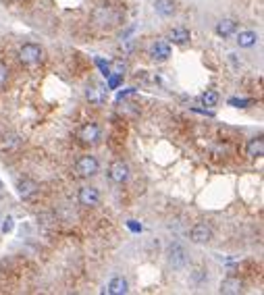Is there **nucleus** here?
I'll return each mask as SVG.
<instances>
[{
    "mask_svg": "<svg viewBox=\"0 0 264 295\" xmlns=\"http://www.w3.org/2000/svg\"><path fill=\"white\" fill-rule=\"evenodd\" d=\"M167 262H169V266L170 268H175V270H181L188 266V262H189V256H188V250L181 245V243H170L169 245V250H167Z\"/></svg>",
    "mask_w": 264,
    "mask_h": 295,
    "instance_id": "obj_1",
    "label": "nucleus"
},
{
    "mask_svg": "<svg viewBox=\"0 0 264 295\" xmlns=\"http://www.w3.org/2000/svg\"><path fill=\"white\" fill-rule=\"evenodd\" d=\"M75 170L79 173V177H94V175H98V170H100V162L96 160V156L85 154V156H81L79 160L75 162Z\"/></svg>",
    "mask_w": 264,
    "mask_h": 295,
    "instance_id": "obj_2",
    "label": "nucleus"
},
{
    "mask_svg": "<svg viewBox=\"0 0 264 295\" xmlns=\"http://www.w3.org/2000/svg\"><path fill=\"white\" fill-rule=\"evenodd\" d=\"M42 56H44V52H42V48L38 44L27 42V44H23L21 48H19V58H21V63H25V65L40 63Z\"/></svg>",
    "mask_w": 264,
    "mask_h": 295,
    "instance_id": "obj_3",
    "label": "nucleus"
},
{
    "mask_svg": "<svg viewBox=\"0 0 264 295\" xmlns=\"http://www.w3.org/2000/svg\"><path fill=\"white\" fill-rule=\"evenodd\" d=\"M77 202H79V206H83V208H94L100 204V191L96 187H92V185H85V187L79 189Z\"/></svg>",
    "mask_w": 264,
    "mask_h": 295,
    "instance_id": "obj_4",
    "label": "nucleus"
},
{
    "mask_svg": "<svg viewBox=\"0 0 264 295\" xmlns=\"http://www.w3.org/2000/svg\"><path fill=\"white\" fill-rule=\"evenodd\" d=\"M108 177H111V181L116 183V185H123L127 179H129V166L127 162L123 160H114L111 168H108Z\"/></svg>",
    "mask_w": 264,
    "mask_h": 295,
    "instance_id": "obj_5",
    "label": "nucleus"
},
{
    "mask_svg": "<svg viewBox=\"0 0 264 295\" xmlns=\"http://www.w3.org/2000/svg\"><path fill=\"white\" fill-rule=\"evenodd\" d=\"M189 239L193 243H208L212 239V229L206 222H196L189 231Z\"/></svg>",
    "mask_w": 264,
    "mask_h": 295,
    "instance_id": "obj_6",
    "label": "nucleus"
},
{
    "mask_svg": "<svg viewBox=\"0 0 264 295\" xmlns=\"http://www.w3.org/2000/svg\"><path fill=\"white\" fill-rule=\"evenodd\" d=\"M150 54H152L154 60H167L170 56V44L167 40H156L152 44Z\"/></svg>",
    "mask_w": 264,
    "mask_h": 295,
    "instance_id": "obj_7",
    "label": "nucleus"
},
{
    "mask_svg": "<svg viewBox=\"0 0 264 295\" xmlns=\"http://www.w3.org/2000/svg\"><path fill=\"white\" fill-rule=\"evenodd\" d=\"M214 32L219 37H231L233 34L237 32V21L235 19H221L219 23H216Z\"/></svg>",
    "mask_w": 264,
    "mask_h": 295,
    "instance_id": "obj_8",
    "label": "nucleus"
},
{
    "mask_svg": "<svg viewBox=\"0 0 264 295\" xmlns=\"http://www.w3.org/2000/svg\"><path fill=\"white\" fill-rule=\"evenodd\" d=\"M100 135H102V131H100L98 123H88V125L81 129V139H83L85 144H96V142H100Z\"/></svg>",
    "mask_w": 264,
    "mask_h": 295,
    "instance_id": "obj_9",
    "label": "nucleus"
},
{
    "mask_svg": "<svg viewBox=\"0 0 264 295\" xmlns=\"http://www.w3.org/2000/svg\"><path fill=\"white\" fill-rule=\"evenodd\" d=\"M17 189H19V196L23 200H32L38 196V191H40V187H38V183L32 181V179H23L19 185H17Z\"/></svg>",
    "mask_w": 264,
    "mask_h": 295,
    "instance_id": "obj_10",
    "label": "nucleus"
},
{
    "mask_svg": "<svg viewBox=\"0 0 264 295\" xmlns=\"http://www.w3.org/2000/svg\"><path fill=\"white\" fill-rule=\"evenodd\" d=\"M154 11H156V15H160L162 19H169L177 13V6H175L173 0H156V2H154Z\"/></svg>",
    "mask_w": 264,
    "mask_h": 295,
    "instance_id": "obj_11",
    "label": "nucleus"
},
{
    "mask_svg": "<svg viewBox=\"0 0 264 295\" xmlns=\"http://www.w3.org/2000/svg\"><path fill=\"white\" fill-rule=\"evenodd\" d=\"M242 281L235 277H229V278H225V281L221 283V293L225 295H237V293H242Z\"/></svg>",
    "mask_w": 264,
    "mask_h": 295,
    "instance_id": "obj_12",
    "label": "nucleus"
},
{
    "mask_svg": "<svg viewBox=\"0 0 264 295\" xmlns=\"http://www.w3.org/2000/svg\"><path fill=\"white\" fill-rule=\"evenodd\" d=\"M127 291H129V283L123 277H114L106 287V293H113V295H125Z\"/></svg>",
    "mask_w": 264,
    "mask_h": 295,
    "instance_id": "obj_13",
    "label": "nucleus"
},
{
    "mask_svg": "<svg viewBox=\"0 0 264 295\" xmlns=\"http://www.w3.org/2000/svg\"><path fill=\"white\" fill-rule=\"evenodd\" d=\"M169 40L173 42V44H188L191 40V34H189V29H185V27H173L170 29V34H169Z\"/></svg>",
    "mask_w": 264,
    "mask_h": 295,
    "instance_id": "obj_14",
    "label": "nucleus"
},
{
    "mask_svg": "<svg viewBox=\"0 0 264 295\" xmlns=\"http://www.w3.org/2000/svg\"><path fill=\"white\" fill-rule=\"evenodd\" d=\"M264 154V142H262V135L258 137H252L247 142V156L250 158H260Z\"/></svg>",
    "mask_w": 264,
    "mask_h": 295,
    "instance_id": "obj_15",
    "label": "nucleus"
},
{
    "mask_svg": "<svg viewBox=\"0 0 264 295\" xmlns=\"http://www.w3.org/2000/svg\"><path fill=\"white\" fill-rule=\"evenodd\" d=\"M258 42V34L256 32H239L237 34V46L239 48H252Z\"/></svg>",
    "mask_w": 264,
    "mask_h": 295,
    "instance_id": "obj_16",
    "label": "nucleus"
},
{
    "mask_svg": "<svg viewBox=\"0 0 264 295\" xmlns=\"http://www.w3.org/2000/svg\"><path fill=\"white\" fill-rule=\"evenodd\" d=\"M219 100H221V96L216 94L214 90H208V92L202 94V104H204V106H216V104H219Z\"/></svg>",
    "mask_w": 264,
    "mask_h": 295,
    "instance_id": "obj_17",
    "label": "nucleus"
},
{
    "mask_svg": "<svg viewBox=\"0 0 264 295\" xmlns=\"http://www.w3.org/2000/svg\"><path fill=\"white\" fill-rule=\"evenodd\" d=\"M113 73H114V75H119V77L125 75V73H127V63H125V60L116 58L114 63H113Z\"/></svg>",
    "mask_w": 264,
    "mask_h": 295,
    "instance_id": "obj_18",
    "label": "nucleus"
},
{
    "mask_svg": "<svg viewBox=\"0 0 264 295\" xmlns=\"http://www.w3.org/2000/svg\"><path fill=\"white\" fill-rule=\"evenodd\" d=\"M88 98L92 100V102H102V94H100L96 88H90L88 90Z\"/></svg>",
    "mask_w": 264,
    "mask_h": 295,
    "instance_id": "obj_19",
    "label": "nucleus"
},
{
    "mask_svg": "<svg viewBox=\"0 0 264 295\" xmlns=\"http://www.w3.org/2000/svg\"><path fill=\"white\" fill-rule=\"evenodd\" d=\"M6 77H9V69H6L4 63H0V88L6 83Z\"/></svg>",
    "mask_w": 264,
    "mask_h": 295,
    "instance_id": "obj_20",
    "label": "nucleus"
},
{
    "mask_svg": "<svg viewBox=\"0 0 264 295\" xmlns=\"http://www.w3.org/2000/svg\"><path fill=\"white\" fill-rule=\"evenodd\" d=\"M11 229H13V221L9 219V221H6V222H4V227H2V231L6 233V231H11Z\"/></svg>",
    "mask_w": 264,
    "mask_h": 295,
    "instance_id": "obj_21",
    "label": "nucleus"
}]
</instances>
